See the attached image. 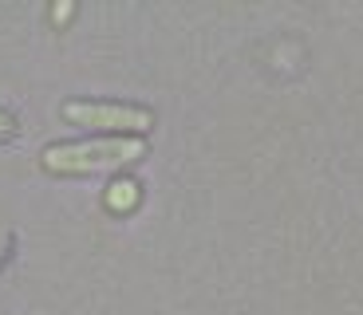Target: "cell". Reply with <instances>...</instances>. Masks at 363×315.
I'll use <instances>...</instances> for the list:
<instances>
[{
    "instance_id": "1",
    "label": "cell",
    "mask_w": 363,
    "mask_h": 315,
    "mask_svg": "<svg viewBox=\"0 0 363 315\" xmlns=\"http://www.w3.org/2000/svg\"><path fill=\"white\" fill-rule=\"evenodd\" d=\"M146 154L143 138H123V134H103L87 142H60L40 154L44 170L52 173H91V170H111V166H127Z\"/></svg>"
},
{
    "instance_id": "2",
    "label": "cell",
    "mask_w": 363,
    "mask_h": 315,
    "mask_svg": "<svg viewBox=\"0 0 363 315\" xmlns=\"http://www.w3.org/2000/svg\"><path fill=\"white\" fill-rule=\"evenodd\" d=\"M64 118L75 126H99V130H135V134H146L155 126V115L146 107H130V103H91V99H79V103H64Z\"/></svg>"
},
{
    "instance_id": "3",
    "label": "cell",
    "mask_w": 363,
    "mask_h": 315,
    "mask_svg": "<svg viewBox=\"0 0 363 315\" xmlns=\"http://www.w3.org/2000/svg\"><path fill=\"white\" fill-rule=\"evenodd\" d=\"M135 197H138V185H135V181H115V185H111V205H115V209L135 205Z\"/></svg>"
},
{
    "instance_id": "4",
    "label": "cell",
    "mask_w": 363,
    "mask_h": 315,
    "mask_svg": "<svg viewBox=\"0 0 363 315\" xmlns=\"http://www.w3.org/2000/svg\"><path fill=\"white\" fill-rule=\"evenodd\" d=\"M4 134H16V122H12L4 110H0V138H4Z\"/></svg>"
}]
</instances>
